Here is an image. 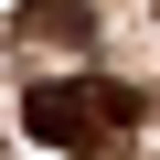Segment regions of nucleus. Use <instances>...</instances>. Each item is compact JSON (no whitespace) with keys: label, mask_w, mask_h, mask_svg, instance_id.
Segmentation results:
<instances>
[{"label":"nucleus","mask_w":160,"mask_h":160,"mask_svg":"<svg viewBox=\"0 0 160 160\" xmlns=\"http://www.w3.org/2000/svg\"><path fill=\"white\" fill-rule=\"evenodd\" d=\"M139 86H107V75H53V86H22V128L43 149H96L107 128H139Z\"/></svg>","instance_id":"f257e3e1"},{"label":"nucleus","mask_w":160,"mask_h":160,"mask_svg":"<svg viewBox=\"0 0 160 160\" xmlns=\"http://www.w3.org/2000/svg\"><path fill=\"white\" fill-rule=\"evenodd\" d=\"M22 32H32V43H86L96 11H86V0H22Z\"/></svg>","instance_id":"f03ea898"}]
</instances>
